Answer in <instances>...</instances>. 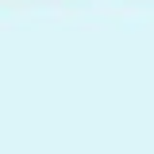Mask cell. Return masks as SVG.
<instances>
[]
</instances>
